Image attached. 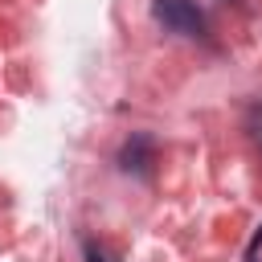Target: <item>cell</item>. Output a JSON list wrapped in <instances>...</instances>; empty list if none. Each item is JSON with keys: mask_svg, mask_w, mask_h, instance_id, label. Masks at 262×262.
Here are the masks:
<instances>
[{"mask_svg": "<svg viewBox=\"0 0 262 262\" xmlns=\"http://www.w3.org/2000/svg\"><path fill=\"white\" fill-rule=\"evenodd\" d=\"M151 16L180 37H205V12L196 0H151Z\"/></svg>", "mask_w": 262, "mask_h": 262, "instance_id": "cell-1", "label": "cell"}, {"mask_svg": "<svg viewBox=\"0 0 262 262\" xmlns=\"http://www.w3.org/2000/svg\"><path fill=\"white\" fill-rule=\"evenodd\" d=\"M151 164H156V143H151V135L135 131V135L123 143V151H119V168L131 172V176H147Z\"/></svg>", "mask_w": 262, "mask_h": 262, "instance_id": "cell-2", "label": "cell"}, {"mask_svg": "<svg viewBox=\"0 0 262 262\" xmlns=\"http://www.w3.org/2000/svg\"><path fill=\"white\" fill-rule=\"evenodd\" d=\"M82 254H86V262H111V254H106V250H98L94 242H86V250H82Z\"/></svg>", "mask_w": 262, "mask_h": 262, "instance_id": "cell-3", "label": "cell"}]
</instances>
